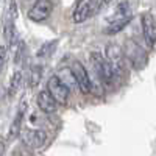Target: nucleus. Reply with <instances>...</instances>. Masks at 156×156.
Masks as SVG:
<instances>
[{
    "label": "nucleus",
    "mask_w": 156,
    "mask_h": 156,
    "mask_svg": "<svg viewBox=\"0 0 156 156\" xmlns=\"http://www.w3.org/2000/svg\"><path fill=\"white\" fill-rule=\"evenodd\" d=\"M89 59H90V64H92V69H94L95 75L98 76V80L105 81V83H111L114 80L117 72L106 58H103L97 51H92L89 55Z\"/></svg>",
    "instance_id": "f257e3e1"
},
{
    "label": "nucleus",
    "mask_w": 156,
    "mask_h": 156,
    "mask_svg": "<svg viewBox=\"0 0 156 156\" xmlns=\"http://www.w3.org/2000/svg\"><path fill=\"white\" fill-rule=\"evenodd\" d=\"M125 56L128 58V61L133 64V67L140 70L144 69L147 66L148 62V56L147 53L144 51V48H142L137 42L134 41H128L126 45H125Z\"/></svg>",
    "instance_id": "f03ea898"
},
{
    "label": "nucleus",
    "mask_w": 156,
    "mask_h": 156,
    "mask_svg": "<svg viewBox=\"0 0 156 156\" xmlns=\"http://www.w3.org/2000/svg\"><path fill=\"white\" fill-rule=\"evenodd\" d=\"M20 139L23 142L25 147L28 148H41L44 145V142L47 139V134L42 131V129H31V128H22L20 133Z\"/></svg>",
    "instance_id": "7ed1b4c3"
},
{
    "label": "nucleus",
    "mask_w": 156,
    "mask_h": 156,
    "mask_svg": "<svg viewBox=\"0 0 156 156\" xmlns=\"http://www.w3.org/2000/svg\"><path fill=\"white\" fill-rule=\"evenodd\" d=\"M105 56L106 59L112 64V67L115 69L117 73H122L125 70V53L123 50L117 44H109L105 48Z\"/></svg>",
    "instance_id": "20e7f679"
},
{
    "label": "nucleus",
    "mask_w": 156,
    "mask_h": 156,
    "mask_svg": "<svg viewBox=\"0 0 156 156\" xmlns=\"http://www.w3.org/2000/svg\"><path fill=\"white\" fill-rule=\"evenodd\" d=\"M47 89H48V92L55 97V100L58 103H66L67 101L70 89L59 80L58 75L50 76V80L47 81Z\"/></svg>",
    "instance_id": "39448f33"
},
{
    "label": "nucleus",
    "mask_w": 156,
    "mask_h": 156,
    "mask_svg": "<svg viewBox=\"0 0 156 156\" xmlns=\"http://www.w3.org/2000/svg\"><path fill=\"white\" fill-rule=\"evenodd\" d=\"M51 9H53V3L50 0H36V3L28 11V17L33 22H42L51 14Z\"/></svg>",
    "instance_id": "423d86ee"
},
{
    "label": "nucleus",
    "mask_w": 156,
    "mask_h": 156,
    "mask_svg": "<svg viewBox=\"0 0 156 156\" xmlns=\"http://www.w3.org/2000/svg\"><path fill=\"white\" fill-rule=\"evenodd\" d=\"M142 31H144V37L148 47L154 48L156 47V20L148 12L142 14Z\"/></svg>",
    "instance_id": "0eeeda50"
},
{
    "label": "nucleus",
    "mask_w": 156,
    "mask_h": 156,
    "mask_svg": "<svg viewBox=\"0 0 156 156\" xmlns=\"http://www.w3.org/2000/svg\"><path fill=\"white\" fill-rule=\"evenodd\" d=\"M72 69L75 72L76 81H78V89H80L81 92H84V94L90 92V90H92V81H90V76L87 75V70L84 69V66H83L81 62L75 61Z\"/></svg>",
    "instance_id": "6e6552de"
},
{
    "label": "nucleus",
    "mask_w": 156,
    "mask_h": 156,
    "mask_svg": "<svg viewBox=\"0 0 156 156\" xmlns=\"http://www.w3.org/2000/svg\"><path fill=\"white\" fill-rule=\"evenodd\" d=\"M92 12H94L92 0H78V3H76V6L72 12V20L75 23H81L87 17L92 16Z\"/></svg>",
    "instance_id": "1a4fd4ad"
},
{
    "label": "nucleus",
    "mask_w": 156,
    "mask_h": 156,
    "mask_svg": "<svg viewBox=\"0 0 156 156\" xmlns=\"http://www.w3.org/2000/svg\"><path fill=\"white\" fill-rule=\"evenodd\" d=\"M36 103H37L39 109H41L42 112H45V114L55 112L56 111V105H58V101L55 100L53 95L48 92V89H44V90H41V92L37 94Z\"/></svg>",
    "instance_id": "9d476101"
},
{
    "label": "nucleus",
    "mask_w": 156,
    "mask_h": 156,
    "mask_svg": "<svg viewBox=\"0 0 156 156\" xmlns=\"http://www.w3.org/2000/svg\"><path fill=\"white\" fill-rule=\"evenodd\" d=\"M58 78L66 84L70 90H75L78 87V81H76V76H75V72L72 67H67V66H64V67H59L58 72H56Z\"/></svg>",
    "instance_id": "9b49d317"
},
{
    "label": "nucleus",
    "mask_w": 156,
    "mask_h": 156,
    "mask_svg": "<svg viewBox=\"0 0 156 156\" xmlns=\"http://www.w3.org/2000/svg\"><path fill=\"white\" fill-rule=\"evenodd\" d=\"M129 20H131V16H129V17H115V19H112V22L109 23V27L106 28V33L108 34L119 33L120 30H123L125 25H128Z\"/></svg>",
    "instance_id": "f8f14e48"
},
{
    "label": "nucleus",
    "mask_w": 156,
    "mask_h": 156,
    "mask_svg": "<svg viewBox=\"0 0 156 156\" xmlns=\"http://www.w3.org/2000/svg\"><path fill=\"white\" fill-rule=\"evenodd\" d=\"M5 39L8 41L9 47H14L19 42V34H17V31L14 28V23H12V22H8L6 27H5Z\"/></svg>",
    "instance_id": "ddd939ff"
},
{
    "label": "nucleus",
    "mask_w": 156,
    "mask_h": 156,
    "mask_svg": "<svg viewBox=\"0 0 156 156\" xmlns=\"http://www.w3.org/2000/svg\"><path fill=\"white\" fill-rule=\"evenodd\" d=\"M22 119H23V112L17 111L16 119L12 120L11 128H9V139H16V137L22 133Z\"/></svg>",
    "instance_id": "4468645a"
},
{
    "label": "nucleus",
    "mask_w": 156,
    "mask_h": 156,
    "mask_svg": "<svg viewBox=\"0 0 156 156\" xmlns=\"http://www.w3.org/2000/svg\"><path fill=\"white\" fill-rule=\"evenodd\" d=\"M20 83H22V72L17 70L11 78V83H9V97H12L20 87Z\"/></svg>",
    "instance_id": "2eb2a0df"
},
{
    "label": "nucleus",
    "mask_w": 156,
    "mask_h": 156,
    "mask_svg": "<svg viewBox=\"0 0 156 156\" xmlns=\"http://www.w3.org/2000/svg\"><path fill=\"white\" fill-rule=\"evenodd\" d=\"M41 76H42V69L39 66H34L31 69V75H30V86L31 87H36L37 83L41 81Z\"/></svg>",
    "instance_id": "dca6fc26"
},
{
    "label": "nucleus",
    "mask_w": 156,
    "mask_h": 156,
    "mask_svg": "<svg viewBox=\"0 0 156 156\" xmlns=\"http://www.w3.org/2000/svg\"><path fill=\"white\" fill-rule=\"evenodd\" d=\"M23 48H25V45H23L22 41H19L14 47H11V50H14V62L16 64H19L22 56H23Z\"/></svg>",
    "instance_id": "f3484780"
},
{
    "label": "nucleus",
    "mask_w": 156,
    "mask_h": 156,
    "mask_svg": "<svg viewBox=\"0 0 156 156\" xmlns=\"http://www.w3.org/2000/svg\"><path fill=\"white\" fill-rule=\"evenodd\" d=\"M12 156H34V154H33L31 151H28L27 148H22V147H19V148H16V150H14Z\"/></svg>",
    "instance_id": "a211bd4d"
},
{
    "label": "nucleus",
    "mask_w": 156,
    "mask_h": 156,
    "mask_svg": "<svg viewBox=\"0 0 156 156\" xmlns=\"http://www.w3.org/2000/svg\"><path fill=\"white\" fill-rule=\"evenodd\" d=\"M9 16H11L12 20L17 17V8H16V2H14V0H11V2H9Z\"/></svg>",
    "instance_id": "6ab92c4d"
},
{
    "label": "nucleus",
    "mask_w": 156,
    "mask_h": 156,
    "mask_svg": "<svg viewBox=\"0 0 156 156\" xmlns=\"http://www.w3.org/2000/svg\"><path fill=\"white\" fill-rule=\"evenodd\" d=\"M5 62H6V47L3 45L2 47V64L5 66Z\"/></svg>",
    "instance_id": "aec40b11"
},
{
    "label": "nucleus",
    "mask_w": 156,
    "mask_h": 156,
    "mask_svg": "<svg viewBox=\"0 0 156 156\" xmlns=\"http://www.w3.org/2000/svg\"><path fill=\"white\" fill-rule=\"evenodd\" d=\"M101 2H105V3H109V2H111V0H101Z\"/></svg>",
    "instance_id": "412c9836"
}]
</instances>
